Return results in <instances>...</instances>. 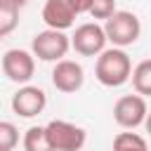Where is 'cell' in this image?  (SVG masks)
Here are the masks:
<instances>
[{
  "mask_svg": "<svg viewBox=\"0 0 151 151\" xmlns=\"http://www.w3.org/2000/svg\"><path fill=\"white\" fill-rule=\"evenodd\" d=\"M94 76L104 87H120L132 78V61L123 47H106L94 64Z\"/></svg>",
  "mask_w": 151,
  "mask_h": 151,
  "instance_id": "obj_1",
  "label": "cell"
},
{
  "mask_svg": "<svg viewBox=\"0 0 151 151\" xmlns=\"http://www.w3.org/2000/svg\"><path fill=\"white\" fill-rule=\"evenodd\" d=\"M92 0H45L42 5V21L47 28L66 31L76 24V17L90 14Z\"/></svg>",
  "mask_w": 151,
  "mask_h": 151,
  "instance_id": "obj_2",
  "label": "cell"
},
{
  "mask_svg": "<svg viewBox=\"0 0 151 151\" xmlns=\"http://www.w3.org/2000/svg\"><path fill=\"white\" fill-rule=\"evenodd\" d=\"M104 31L106 38L113 47H127L134 45L142 35V21L134 12H116L111 19L104 21Z\"/></svg>",
  "mask_w": 151,
  "mask_h": 151,
  "instance_id": "obj_3",
  "label": "cell"
},
{
  "mask_svg": "<svg viewBox=\"0 0 151 151\" xmlns=\"http://www.w3.org/2000/svg\"><path fill=\"white\" fill-rule=\"evenodd\" d=\"M68 50H71V38L59 28H45V31L35 33L31 40V52L42 61L57 64L66 57Z\"/></svg>",
  "mask_w": 151,
  "mask_h": 151,
  "instance_id": "obj_4",
  "label": "cell"
},
{
  "mask_svg": "<svg viewBox=\"0 0 151 151\" xmlns=\"http://www.w3.org/2000/svg\"><path fill=\"white\" fill-rule=\"evenodd\" d=\"M47 130V137L54 146V151H80L87 142V132L76 125V123H68V120H50L45 125Z\"/></svg>",
  "mask_w": 151,
  "mask_h": 151,
  "instance_id": "obj_5",
  "label": "cell"
},
{
  "mask_svg": "<svg viewBox=\"0 0 151 151\" xmlns=\"http://www.w3.org/2000/svg\"><path fill=\"white\" fill-rule=\"evenodd\" d=\"M106 31L104 26H99L97 21H87V24H80L73 35H71V47L83 54V57H99L104 50H106Z\"/></svg>",
  "mask_w": 151,
  "mask_h": 151,
  "instance_id": "obj_6",
  "label": "cell"
},
{
  "mask_svg": "<svg viewBox=\"0 0 151 151\" xmlns=\"http://www.w3.org/2000/svg\"><path fill=\"white\" fill-rule=\"evenodd\" d=\"M146 116H149V109H146V99L142 94H125L113 106V120L125 130H134V127L144 125Z\"/></svg>",
  "mask_w": 151,
  "mask_h": 151,
  "instance_id": "obj_7",
  "label": "cell"
},
{
  "mask_svg": "<svg viewBox=\"0 0 151 151\" xmlns=\"http://www.w3.org/2000/svg\"><path fill=\"white\" fill-rule=\"evenodd\" d=\"M2 73L19 85H26L35 73V54L26 50H7L2 54Z\"/></svg>",
  "mask_w": 151,
  "mask_h": 151,
  "instance_id": "obj_8",
  "label": "cell"
},
{
  "mask_svg": "<svg viewBox=\"0 0 151 151\" xmlns=\"http://www.w3.org/2000/svg\"><path fill=\"white\" fill-rule=\"evenodd\" d=\"M45 106H47V94L42 87L35 85H24L12 97V111L21 118H35L38 113L45 111Z\"/></svg>",
  "mask_w": 151,
  "mask_h": 151,
  "instance_id": "obj_9",
  "label": "cell"
},
{
  "mask_svg": "<svg viewBox=\"0 0 151 151\" xmlns=\"http://www.w3.org/2000/svg\"><path fill=\"white\" fill-rule=\"evenodd\" d=\"M83 83H85V71H83V66L78 61L61 59V61L54 64V68H52V85L59 92H66V94L78 92L83 87Z\"/></svg>",
  "mask_w": 151,
  "mask_h": 151,
  "instance_id": "obj_10",
  "label": "cell"
},
{
  "mask_svg": "<svg viewBox=\"0 0 151 151\" xmlns=\"http://www.w3.org/2000/svg\"><path fill=\"white\" fill-rule=\"evenodd\" d=\"M24 151H54L47 130L40 125H33L24 132Z\"/></svg>",
  "mask_w": 151,
  "mask_h": 151,
  "instance_id": "obj_11",
  "label": "cell"
},
{
  "mask_svg": "<svg viewBox=\"0 0 151 151\" xmlns=\"http://www.w3.org/2000/svg\"><path fill=\"white\" fill-rule=\"evenodd\" d=\"M132 87L137 94L142 97H151V59H144L139 61L134 68H132Z\"/></svg>",
  "mask_w": 151,
  "mask_h": 151,
  "instance_id": "obj_12",
  "label": "cell"
},
{
  "mask_svg": "<svg viewBox=\"0 0 151 151\" xmlns=\"http://www.w3.org/2000/svg\"><path fill=\"white\" fill-rule=\"evenodd\" d=\"M19 5L9 0H0V35H9L19 24Z\"/></svg>",
  "mask_w": 151,
  "mask_h": 151,
  "instance_id": "obj_13",
  "label": "cell"
},
{
  "mask_svg": "<svg viewBox=\"0 0 151 151\" xmlns=\"http://www.w3.org/2000/svg\"><path fill=\"white\" fill-rule=\"evenodd\" d=\"M113 151H149V146L137 132H118L113 137Z\"/></svg>",
  "mask_w": 151,
  "mask_h": 151,
  "instance_id": "obj_14",
  "label": "cell"
},
{
  "mask_svg": "<svg viewBox=\"0 0 151 151\" xmlns=\"http://www.w3.org/2000/svg\"><path fill=\"white\" fill-rule=\"evenodd\" d=\"M19 144V130L14 127V123L2 120L0 123V151H12Z\"/></svg>",
  "mask_w": 151,
  "mask_h": 151,
  "instance_id": "obj_15",
  "label": "cell"
},
{
  "mask_svg": "<svg viewBox=\"0 0 151 151\" xmlns=\"http://www.w3.org/2000/svg\"><path fill=\"white\" fill-rule=\"evenodd\" d=\"M116 0H92V7H90V17L92 19H111L116 14Z\"/></svg>",
  "mask_w": 151,
  "mask_h": 151,
  "instance_id": "obj_16",
  "label": "cell"
},
{
  "mask_svg": "<svg viewBox=\"0 0 151 151\" xmlns=\"http://www.w3.org/2000/svg\"><path fill=\"white\" fill-rule=\"evenodd\" d=\"M144 127H146V132H149V134H151V113H149V116H146V120H144Z\"/></svg>",
  "mask_w": 151,
  "mask_h": 151,
  "instance_id": "obj_17",
  "label": "cell"
},
{
  "mask_svg": "<svg viewBox=\"0 0 151 151\" xmlns=\"http://www.w3.org/2000/svg\"><path fill=\"white\" fill-rule=\"evenodd\" d=\"M9 2H14V5H19V7H24V5L28 2V0H9Z\"/></svg>",
  "mask_w": 151,
  "mask_h": 151,
  "instance_id": "obj_18",
  "label": "cell"
}]
</instances>
